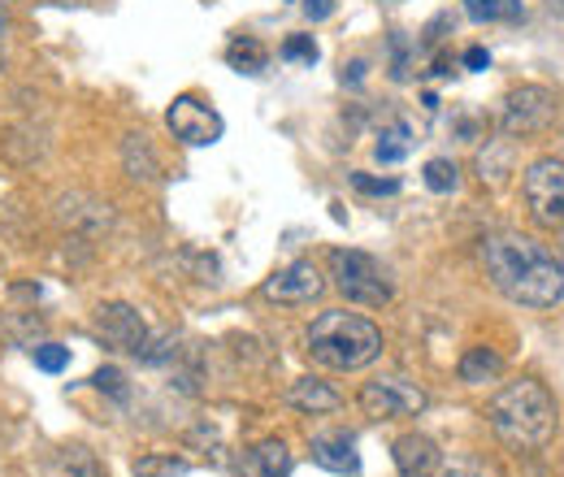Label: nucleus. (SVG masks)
Segmentation results:
<instances>
[{"mask_svg":"<svg viewBox=\"0 0 564 477\" xmlns=\"http://www.w3.org/2000/svg\"><path fill=\"white\" fill-rule=\"evenodd\" d=\"M482 265L495 291L521 308H556L564 300V261L525 235H491L482 243Z\"/></svg>","mask_w":564,"mask_h":477,"instance_id":"nucleus-1","label":"nucleus"},{"mask_svg":"<svg viewBox=\"0 0 564 477\" xmlns=\"http://www.w3.org/2000/svg\"><path fill=\"white\" fill-rule=\"evenodd\" d=\"M487 416H491L495 434L512 447H543L556 434V400L534 378L499 387L487 404Z\"/></svg>","mask_w":564,"mask_h":477,"instance_id":"nucleus-2","label":"nucleus"},{"mask_svg":"<svg viewBox=\"0 0 564 477\" xmlns=\"http://www.w3.org/2000/svg\"><path fill=\"white\" fill-rule=\"evenodd\" d=\"M308 356L335 373H356L382 356V330L360 313H322L308 326Z\"/></svg>","mask_w":564,"mask_h":477,"instance_id":"nucleus-3","label":"nucleus"},{"mask_svg":"<svg viewBox=\"0 0 564 477\" xmlns=\"http://www.w3.org/2000/svg\"><path fill=\"white\" fill-rule=\"evenodd\" d=\"M330 273H335V286L352 300V304H365V308H382L391 300V282H387V270L365 257V252H330Z\"/></svg>","mask_w":564,"mask_h":477,"instance_id":"nucleus-4","label":"nucleus"},{"mask_svg":"<svg viewBox=\"0 0 564 477\" xmlns=\"http://www.w3.org/2000/svg\"><path fill=\"white\" fill-rule=\"evenodd\" d=\"M521 196L530 205V217L547 230L564 226V161L561 156H539L525 178H521Z\"/></svg>","mask_w":564,"mask_h":477,"instance_id":"nucleus-5","label":"nucleus"},{"mask_svg":"<svg viewBox=\"0 0 564 477\" xmlns=\"http://www.w3.org/2000/svg\"><path fill=\"white\" fill-rule=\"evenodd\" d=\"M499 122H503V135H521V139L543 135V131H552V122H556V96H552L547 87H539V83L512 87V91L503 96Z\"/></svg>","mask_w":564,"mask_h":477,"instance_id":"nucleus-6","label":"nucleus"},{"mask_svg":"<svg viewBox=\"0 0 564 477\" xmlns=\"http://www.w3.org/2000/svg\"><path fill=\"white\" fill-rule=\"evenodd\" d=\"M360 409L378 421H404V416H417L425 409V391L417 382L391 373V378H373L360 387Z\"/></svg>","mask_w":564,"mask_h":477,"instance_id":"nucleus-7","label":"nucleus"},{"mask_svg":"<svg viewBox=\"0 0 564 477\" xmlns=\"http://www.w3.org/2000/svg\"><path fill=\"white\" fill-rule=\"evenodd\" d=\"M165 127L174 131V139H183L187 148H209L226 131L221 118H217V109L205 105L200 96H178L170 105V113H165Z\"/></svg>","mask_w":564,"mask_h":477,"instance_id":"nucleus-8","label":"nucleus"},{"mask_svg":"<svg viewBox=\"0 0 564 477\" xmlns=\"http://www.w3.org/2000/svg\"><path fill=\"white\" fill-rule=\"evenodd\" d=\"M261 291H265V300H279V304H313V300H322L326 278L317 273L313 261H291V265L274 273Z\"/></svg>","mask_w":564,"mask_h":477,"instance_id":"nucleus-9","label":"nucleus"},{"mask_svg":"<svg viewBox=\"0 0 564 477\" xmlns=\"http://www.w3.org/2000/svg\"><path fill=\"white\" fill-rule=\"evenodd\" d=\"M96 335L109 343V347H118V351H140L143 339H148L140 313L131 304H105L96 313Z\"/></svg>","mask_w":564,"mask_h":477,"instance_id":"nucleus-10","label":"nucleus"},{"mask_svg":"<svg viewBox=\"0 0 564 477\" xmlns=\"http://www.w3.org/2000/svg\"><path fill=\"white\" fill-rule=\"evenodd\" d=\"M443 465V452L430 434H400L395 438V469L400 477H434Z\"/></svg>","mask_w":564,"mask_h":477,"instance_id":"nucleus-11","label":"nucleus"},{"mask_svg":"<svg viewBox=\"0 0 564 477\" xmlns=\"http://www.w3.org/2000/svg\"><path fill=\"white\" fill-rule=\"evenodd\" d=\"M313 460L330 474H356L360 469V456H356V438L348 430H330V434H317L313 438Z\"/></svg>","mask_w":564,"mask_h":477,"instance_id":"nucleus-12","label":"nucleus"},{"mask_svg":"<svg viewBox=\"0 0 564 477\" xmlns=\"http://www.w3.org/2000/svg\"><path fill=\"white\" fill-rule=\"evenodd\" d=\"M243 477H291V452L282 438H265L243 452Z\"/></svg>","mask_w":564,"mask_h":477,"instance_id":"nucleus-13","label":"nucleus"},{"mask_svg":"<svg viewBox=\"0 0 564 477\" xmlns=\"http://www.w3.org/2000/svg\"><path fill=\"white\" fill-rule=\"evenodd\" d=\"M286 404L300 412H313V416H322V412H339L344 409V395L335 391V387H326V382H317V378H300V382H291V391H286Z\"/></svg>","mask_w":564,"mask_h":477,"instance_id":"nucleus-14","label":"nucleus"},{"mask_svg":"<svg viewBox=\"0 0 564 477\" xmlns=\"http://www.w3.org/2000/svg\"><path fill=\"white\" fill-rule=\"evenodd\" d=\"M499 373H503V360H499V351H491V347H469L460 356V382L465 387H487Z\"/></svg>","mask_w":564,"mask_h":477,"instance_id":"nucleus-15","label":"nucleus"},{"mask_svg":"<svg viewBox=\"0 0 564 477\" xmlns=\"http://www.w3.org/2000/svg\"><path fill=\"white\" fill-rule=\"evenodd\" d=\"M373 152H378L382 165L404 161V156L413 152V127H409V122H391V127H382V135H378V143H373Z\"/></svg>","mask_w":564,"mask_h":477,"instance_id":"nucleus-16","label":"nucleus"},{"mask_svg":"<svg viewBox=\"0 0 564 477\" xmlns=\"http://www.w3.org/2000/svg\"><path fill=\"white\" fill-rule=\"evenodd\" d=\"M465 13L474 22H517L521 0H465Z\"/></svg>","mask_w":564,"mask_h":477,"instance_id":"nucleus-17","label":"nucleus"},{"mask_svg":"<svg viewBox=\"0 0 564 477\" xmlns=\"http://www.w3.org/2000/svg\"><path fill=\"white\" fill-rule=\"evenodd\" d=\"M226 62L239 69V74H261L265 62H270V53H265L257 40H235V44L226 48Z\"/></svg>","mask_w":564,"mask_h":477,"instance_id":"nucleus-18","label":"nucleus"},{"mask_svg":"<svg viewBox=\"0 0 564 477\" xmlns=\"http://www.w3.org/2000/svg\"><path fill=\"white\" fill-rule=\"evenodd\" d=\"M425 187H430V192H438V196L456 192V187H460V170H456V161H447V156L425 161Z\"/></svg>","mask_w":564,"mask_h":477,"instance_id":"nucleus-19","label":"nucleus"},{"mask_svg":"<svg viewBox=\"0 0 564 477\" xmlns=\"http://www.w3.org/2000/svg\"><path fill=\"white\" fill-rule=\"evenodd\" d=\"M57 477H100V465H96V456L87 447H70L57 460Z\"/></svg>","mask_w":564,"mask_h":477,"instance_id":"nucleus-20","label":"nucleus"},{"mask_svg":"<svg viewBox=\"0 0 564 477\" xmlns=\"http://www.w3.org/2000/svg\"><path fill=\"white\" fill-rule=\"evenodd\" d=\"M434 477H499V474H495L487 460H478V456H452V460L443 456V465H438Z\"/></svg>","mask_w":564,"mask_h":477,"instance_id":"nucleus-21","label":"nucleus"},{"mask_svg":"<svg viewBox=\"0 0 564 477\" xmlns=\"http://www.w3.org/2000/svg\"><path fill=\"white\" fill-rule=\"evenodd\" d=\"M135 477H187V460L174 456H143L135 465Z\"/></svg>","mask_w":564,"mask_h":477,"instance_id":"nucleus-22","label":"nucleus"},{"mask_svg":"<svg viewBox=\"0 0 564 477\" xmlns=\"http://www.w3.org/2000/svg\"><path fill=\"white\" fill-rule=\"evenodd\" d=\"M282 62H317V44H313V35H291L286 44H282Z\"/></svg>","mask_w":564,"mask_h":477,"instance_id":"nucleus-23","label":"nucleus"},{"mask_svg":"<svg viewBox=\"0 0 564 477\" xmlns=\"http://www.w3.org/2000/svg\"><path fill=\"white\" fill-rule=\"evenodd\" d=\"M66 360H70V351H66V347H57V343H40V347H35V365H40L44 373H62V369H66Z\"/></svg>","mask_w":564,"mask_h":477,"instance_id":"nucleus-24","label":"nucleus"},{"mask_svg":"<svg viewBox=\"0 0 564 477\" xmlns=\"http://www.w3.org/2000/svg\"><path fill=\"white\" fill-rule=\"evenodd\" d=\"M352 187L365 192V196H395V192H400L395 178H369V174H352Z\"/></svg>","mask_w":564,"mask_h":477,"instance_id":"nucleus-25","label":"nucleus"},{"mask_svg":"<svg viewBox=\"0 0 564 477\" xmlns=\"http://www.w3.org/2000/svg\"><path fill=\"white\" fill-rule=\"evenodd\" d=\"M335 13V0H304V18L308 22H326Z\"/></svg>","mask_w":564,"mask_h":477,"instance_id":"nucleus-26","label":"nucleus"},{"mask_svg":"<svg viewBox=\"0 0 564 477\" xmlns=\"http://www.w3.org/2000/svg\"><path fill=\"white\" fill-rule=\"evenodd\" d=\"M96 387H100V391L109 387L113 395H122V373H118V369H100V373H96Z\"/></svg>","mask_w":564,"mask_h":477,"instance_id":"nucleus-27","label":"nucleus"},{"mask_svg":"<svg viewBox=\"0 0 564 477\" xmlns=\"http://www.w3.org/2000/svg\"><path fill=\"white\" fill-rule=\"evenodd\" d=\"M465 66L487 69V66H491V53H487V48H469V53H465Z\"/></svg>","mask_w":564,"mask_h":477,"instance_id":"nucleus-28","label":"nucleus"},{"mask_svg":"<svg viewBox=\"0 0 564 477\" xmlns=\"http://www.w3.org/2000/svg\"><path fill=\"white\" fill-rule=\"evenodd\" d=\"M4 31H9V13L0 9V40H4Z\"/></svg>","mask_w":564,"mask_h":477,"instance_id":"nucleus-29","label":"nucleus"}]
</instances>
